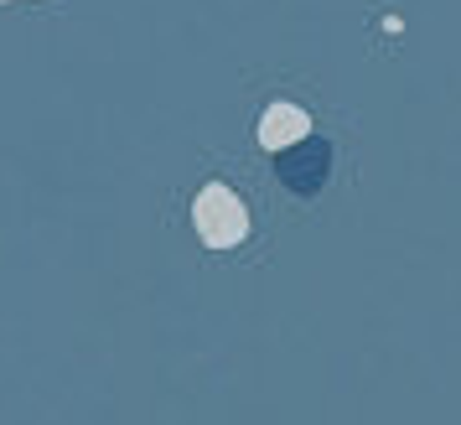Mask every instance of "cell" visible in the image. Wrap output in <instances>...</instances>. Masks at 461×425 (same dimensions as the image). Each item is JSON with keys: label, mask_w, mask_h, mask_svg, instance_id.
<instances>
[{"label": "cell", "mask_w": 461, "mask_h": 425, "mask_svg": "<svg viewBox=\"0 0 461 425\" xmlns=\"http://www.w3.org/2000/svg\"><path fill=\"white\" fill-rule=\"evenodd\" d=\"M275 171H280V182L301 197H312V192L327 187V176H332V140H316L306 135L301 146L291 150H275Z\"/></svg>", "instance_id": "2"}, {"label": "cell", "mask_w": 461, "mask_h": 425, "mask_svg": "<svg viewBox=\"0 0 461 425\" xmlns=\"http://www.w3.org/2000/svg\"><path fill=\"white\" fill-rule=\"evenodd\" d=\"M312 135V114L295 104H270L265 120H259V146L265 150H291Z\"/></svg>", "instance_id": "3"}, {"label": "cell", "mask_w": 461, "mask_h": 425, "mask_svg": "<svg viewBox=\"0 0 461 425\" xmlns=\"http://www.w3.org/2000/svg\"><path fill=\"white\" fill-rule=\"evenodd\" d=\"M192 223H197V239L208 249H233V244H244V234H249V212H244V203L223 182H208V187L197 192Z\"/></svg>", "instance_id": "1"}]
</instances>
